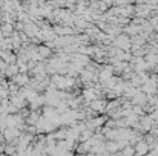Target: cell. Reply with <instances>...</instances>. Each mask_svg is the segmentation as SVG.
I'll list each match as a JSON object with an SVG mask.
<instances>
[{
	"mask_svg": "<svg viewBox=\"0 0 158 156\" xmlns=\"http://www.w3.org/2000/svg\"><path fill=\"white\" fill-rule=\"evenodd\" d=\"M134 149H135V155H143V153H149V144L144 141V138L138 139L135 144H134Z\"/></svg>",
	"mask_w": 158,
	"mask_h": 156,
	"instance_id": "6da1fadb",
	"label": "cell"
},
{
	"mask_svg": "<svg viewBox=\"0 0 158 156\" xmlns=\"http://www.w3.org/2000/svg\"><path fill=\"white\" fill-rule=\"evenodd\" d=\"M37 52L40 54V57H42L43 60L52 57V48H49L48 45H40V46H37Z\"/></svg>",
	"mask_w": 158,
	"mask_h": 156,
	"instance_id": "7a4b0ae2",
	"label": "cell"
}]
</instances>
